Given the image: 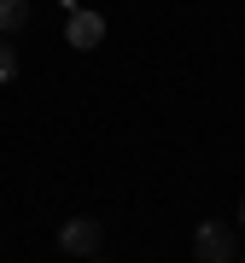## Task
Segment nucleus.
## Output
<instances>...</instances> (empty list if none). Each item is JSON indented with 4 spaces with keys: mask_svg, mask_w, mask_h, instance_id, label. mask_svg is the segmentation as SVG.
Returning a JSON list of instances; mask_svg holds the SVG:
<instances>
[{
    "mask_svg": "<svg viewBox=\"0 0 245 263\" xmlns=\"http://www.w3.org/2000/svg\"><path fill=\"white\" fill-rule=\"evenodd\" d=\"M99 246H105V222L99 216H70L58 228V252H70V257H99Z\"/></svg>",
    "mask_w": 245,
    "mask_h": 263,
    "instance_id": "f257e3e1",
    "label": "nucleus"
},
{
    "mask_svg": "<svg viewBox=\"0 0 245 263\" xmlns=\"http://www.w3.org/2000/svg\"><path fill=\"white\" fill-rule=\"evenodd\" d=\"M193 257H198V263H234V257H239L234 228H228V222H198V228H193Z\"/></svg>",
    "mask_w": 245,
    "mask_h": 263,
    "instance_id": "f03ea898",
    "label": "nucleus"
},
{
    "mask_svg": "<svg viewBox=\"0 0 245 263\" xmlns=\"http://www.w3.org/2000/svg\"><path fill=\"white\" fill-rule=\"evenodd\" d=\"M65 41H70L76 53H94L99 41H105V18H99V12H82V6H76V12H70V24H65Z\"/></svg>",
    "mask_w": 245,
    "mask_h": 263,
    "instance_id": "7ed1b4c3",
    "label": "nucleus"
},
{
    "mask_svg": "<svg viewBox=\"0 0 245 263\" xmlns=\"http://www.w3.org/2000/svg\"><path fill=\"white\" fill-rule=\"evenodd\" d=\"M24 29H29V0H0V35L18 41Z\"/></svg>",
    "mask_w": 245,
    "mask_h": 263,
    "instance_id": "20e7f679",
    "label": "nucleus"
},
{
    "mask_svg": "<svg viewBox=\"0 0 245 263\" xmlns=\"http://www.w3.org/2000/svg\"><path fill=\"white\" fill-rule=\"evenodd\" d=\"M12 82H18V41L0 35V88H12Z\"/></svg>",
    "mask_w": 245,
    "mask_h": 263,
    "instance_id": "39448f33",
    "label": "nucleus"
},
{
    "mask_svg": "<svg viewBox=\"0 0 245 263\" xmlns=\"http://www.w3.org/2000/svg\"><path fill=\"white\" fill-rule=\"evenodd\" d=\"M239 228H245V199H239Z\"/></svg>",
    "mask_w": 245,
    "mask_h": 263,
    "instance_id": "423d86ee",
    "label": "nucleus"
},
{
    "mask_svg": "<svg viewBox=\"0 0 245 263\" xmlns=\"http://www.w3.org/2000/svg\"><path fill=\"white\" fill-rule=\"evenodd\" d=\"M88 263H111V257H88Z\"/></svg>",
    "mask_w": 245,
    "mask_h": 263,
    "instance_id": "0eeeda50",
    "label": "nucleus"
},
{
    "mask_svg": "<svg viewBox=\"0 0 245 263\" xmlns=\"http://www.w3.org/2000/svg\"><path fill=\"white\" fill-rule=\"evenodd\" d=\"M234 263H245V257H234Z\"/></svg>",
    "mask_w": 245,
    "mask_h": 263,
    "instance_id": "6e6552de",
    "label": "nucleus"
}]
</instances>
